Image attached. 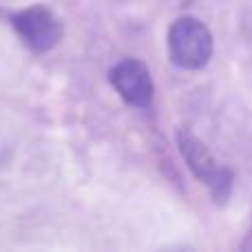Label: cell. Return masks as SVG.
<instances>
[{
    "label": "cell",
    "mask_w": 252,
    "mask_h": 252,
    "mask_svg": "<svg viewBox=\"0 0 252 252\" xmlns=\"http://www.w3.org/2000/svg\"><path fill=\"white\" fill-rule=\"evenodd\" d=\"M168 53L182 69H201L213 56V33L197 18H179L168 29Z\"/></svg>",
    "instance_id": "obj_1"
},
{
    "label": "cell",
    "mask_w": 252,
    "mask_h": 252,
    "mask_svg": "<svg viewBox=\"0 0 252 252\" xmlns=\"http://www.w3.org/2000/svg\"><path fill=\"white\" fill-rule=\"evenodd\" d=\"M177 139H179V151L186 157L188 166H190V170L197 175V179H201V182L210 188L215 199L223 201L230 195L232 173L228 168H221L197 137H192V135H188V133H179Z\"/></svg>",
    "instance_id": "obj_2"
},
{
    "label": "cell",
    "mask_w": 252,
    "mask_h": 252,
    "mask_svg": "<svg viewBox=\"0 0 252 252\" xmlns=\"http://www.w3.org/2000/svg\"><path fill=\"white\" fill-rule=\"evenodd\" d=\"M13 29L31 51H49L62 38V25L47 7H29L13 16Z\"/></svg>",
    "instance_id": "obj_3"
},
{
    "label": "cell",
    "mask_w": 252,
    "mask_h": 252,
    "mask_svg": "<svg viewBox=\"0 0 252 252\" xmlns=\"http://www.w3.org/2000/svg\"><path fill=\"white\" fill-rule=\"evenodd\" d=\"M109 80L113 84V89L122 95L124 102H128L130 106H148L153 102V93H155V87H153L151 73H148L146 64L139 60H122L111 69Z\"/></svg>",
    "instance_id": "obj_4"
}]
</instances>
